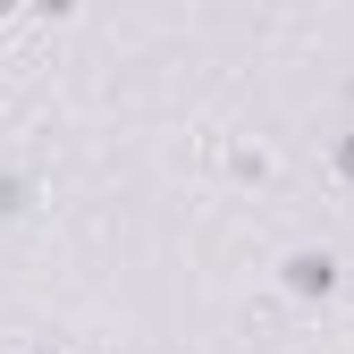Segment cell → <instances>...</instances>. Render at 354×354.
<instances>
[{
  "label": "cell",
  "mask_w": 354,
  "mask_h": 354,
  "mask_svg": "<svg viewBox=\"0 0 354 354\" xmlns=\"http://www.w3.org/2000/svg\"><path fill=\"white\" fill-rule=\"evenodd\" d=\"M346 253L337 245H287L279 253V295L295 304V313H329V304L346 295Z\"/></svg>",
  "instance_id": "6da1fadb"
},
{
  "label": "cell",
  "mask_w": 354,
  "mask_h": 354,
  "mask_svg": "<svg viewBox=\"0 0 354 354\" xmlns=\"http://www.w3.org/2000/svg\"><path fill=\"white\" fill-rule=\"evenodd\" d=\"M219 169H228L236 186H270V177H279V152L253 144V136H228V144H219Z\"/></svg>",
  "instance_id": "7a4b0ae2"
},
{
  "label": "cell",
  "mask_w": 354,
  "mask_h": 354,
  "mask_svg": "<svg viewBox=\"0 0 354 354\" xmlns=\"http://www.w3.org/2000/svg\"><path fill=\"white\" fill-rule=\"evenodd\" d=\"M34 203H42V177L34 169H0V228H17Z\"/></svg>",
  "instance_id": "3957f363"
},
{
  "label": "cell",
  "mask_w": 354,
  "mask_h": 354,
  "mask_svg": "<svg viewBox=\"0 0 354 354\" xmlns=\"http://www.w3.org/2000/svg\"><path fill=\"white\" fill-rule=\"evenodd\" d=\"M321 160H329V186H346V194H354V127H337Z\"/></svg>",
  "instance_id": "277c9868"
},
{
  "label": "cell",
  "mask_w": 354,
  "mask_h": 354,
  "mask_svg": "<svg viewBox=\"0 0 354 354\" xmlns=\"http://www.w3.org/2000/svg\"><path fill=\"white\" fill-rule=\"evenodd\" d=\"M17 354H68V346H59V337H34V346H17Z\"/></svg>",
  "instance_id": "5b68a950"
}]
</instances>
